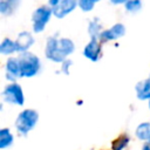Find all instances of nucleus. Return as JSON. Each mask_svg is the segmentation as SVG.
Wrapping results in <instances>:
<instances>
[{"label":"nucleus","instance_id":"21","mask_svg":"<svg viewBox=\"0 0 150 150\" xmlns=\"http://www.w3.org/2000/svg\"><path fill=\"white\" fill-rule=\"evenodd\" d=\"M129 0H110V2L115 4V5H120V4H127Z\"/></svg>","mask_w":150,"mask_h":150},{"label":"nucleus","instance_id":"4","mask_svg":"<svg viewBox=\"0 0 150 150\" xmlns=\"http://www.w3.org/2000/svg\"><path fill=\"white\" fill-rule=\"evenodd\" d=\"M53 14V11L48 6H41L36 8L33 13V30L35 33H40L45 29L46 25L48 23L50 15Z\"/></svg>","mask_w":150,"mask_h":150},{"label":"nucleus","instance_id":"17","mask_svg":"<svg viewBox=\"0 0 150 150\" xmlns=\"http://www.w3.org/2000/svg\"><path fill=\"white\" fill-rule=\"evenodd\" d=\"M130 138L127 135H121L111 143V150H124L129 144Z\"/></svg>","mask_w":150,"mask_h":150},{"label":"nucleus","instance_id":"23","mask_svg":"<svg viewBox=\"0 0 150 150\" xmlns=\"http://www.w3.org/2000/svg\"><path fill=\"white\" fill-rule=\"evenodd\" d=\"M149 109H150V101H149Z\"/></svg>","mask_w":150,"mask_h":150},{"label":"nucleus","instance_id":"5","mask_svg":"<svg viewBox=\"0 0 150 150\" xmlns=\"http://www.w3.org/2000/svg\"><path fill=\"white\" fill-rule=\"evenodd\" d=\"M49 5L53 11V14L56 18L62 19L63 16L73 12L79 5V2L77 0H49Z\"/></svg>","mask_w":150,"mask_h":150},{"label":"nucleus","instance_id":"22","mask_svg":"<svg viewBox=\"0 0 150 150\" xmlns=\"http://www.w3.org/2000/svg\"><path fill=\"white\" fill-rule=\"evenodd\" d=\"M142 150H150V144H145Z\"/></svg>","mask_w":150,"mask_h":150},{"label":"nucleus","instance_id":"24","mask_svg":"<svg viewBox=\"0 0 150 150\" xmlns=\"http://www.w3.org/2000/svg\"><path fill=\"white\" fill-rule=\"evenodd\" d=\"M149 79H150V77H149Z\"/></svg>","mask_w":150,"mask_h":150},{"label":"nucleus","instance_id":"15","mask_svg":"<svg viewBox=\"0 0 150 150\" xmlns=\"http://www.w3.org/2000/svg\"><path fill=\"white\" fill-rule=\"evenodd\" d=\"M88 32H89L91 39H97V38H100V35H101V33H102L103 30H102V26H101V23H100V20H98L97 18H95L93 21H90L89 27H88Z\"/></svg>","mask_w":150,"mask_h":150},{"label":"nucleus","instance_id":"9","mask_svg":"<svg viewBox=\"0 0 150 150\" xmlns=\"http://www.w3.org/2000/svg\"><path fill=\"white\" fill-rule=\"evenodd\" d=\"M6 75L7 79L11 81H15L19 77H22L21 75V68H20V63L19 60L15 57H11L7 60L6 63Z\"/></svg>","mask_w":150,"mask_h":150},{"label":"nucleus","instance_id":"10","mask_svg":"<svg viewBox=\"0 0 150 150\" xmlns=\"http://www.w3.org/2000/svg\"><path fill=\"white\" fill-rule=\"evenodd\" d=\"M33 43H34V38L32 36V34L28 33V32H21V33L18 35V39H16V41H15L16 52L25 53Z\"/></svg>","mask_w":150,"mask_h":150},{"label":"nucleus","instance_id":"2","mask_svg":"<svg viewBox=\"0 0 150 150\" xmlns=\"http://www.w3.org/2000/svg\"><path fill=\"white\" fill-rule=\"evenodd\" d=\"M38 121H39V114L35 110L25 109L18 115L16 121H15V128H16L18 132H20L21 135L25 136L30 130L34 129Z\"/></svg>","mask_w":150,"mask_h":150},{"label":"nucleus","instance_id":"7","mask_svg":"<svg viewBox=\"0 0 150 150\" xmlns=\"http://www.w3.org/2000/svg\"><path fill=\"white\" fill-rule=\"evenodd\" d=\"M125 34V27L122 23H115L112 27H110L109 29H105L101 33L100 35V40L105 42V41H111V40H116L118 38H122Z\"/></svg>","mask_w":150,"mask_h":150},{"label":"nucleus","instance_id":"18","mask_svg":"<svg viewBox=\"0 0 150 150\" xmlns=\"http://www.w3.org/2000/svg\"><path fill=\"white\" fill-rule=\"evenodd\" d=\"M100 0H77L79 2V6L80 8L83 11V12H89L94 8V6Z\"/></svg>","mask_w":150,"mask_h":150},{"label":"nucleus","instance_id":"6","mask_svg":"<svg viewBox=\"0 0 150 150\" xmlns=\"http://www.w3.org/2000/svg\"><path fill=\"white\" fill-rule=\"evenodd\" d=\"M2 97L7 103H11V104L22 105L25 102L22 88L18 83H9L8 86H6L2 93Z\"/></svg>","mask_w":150,"mask_h":150},{"label":"nucleus","instance_id":"8","mask_svg":"<svg viewBox=\"0 0 150 150\" xmlns=\"http://www.w3.org/2000/svg\"><path fill=\"white\" fill-rule=\"evenodd\" d=\"M83 55L91 60V61H97L101 56V45L97 41V39H91L87 46L83 49Z\"/></svg>","mask_w":150,"mask_h":150},{"label":"nucleus","instance_id":"3","mask_svg":"<svg viewBox=\"0 0 150 150\" xmlns=\"http://www.w3.org/2000/svg\"><path fill=\"white\" fill-rule=\"evenodd\" d=\"M20 68H21V75L25 77H32L36 75L40 70V60L38 56H35L32 53L25 52L21 53L18 57Z\"/></svg>","mask_w":150,"mask_h":150},{"label":"nucleus","instance_id":"20","mask_svg":"<svg viewBox=\"0 0 150 150\" xmlns=\"http://www.w3.org/2000/svg\"><path fill=\"white\" fill-rule=\"evenodd\" d=\"M70 66H71V61H70V60L63 61V62H62V67H61L62 71L66 73V74H69V68H70Z\"/></svg>","mask_w":150,"mask_h":150},{"label":"nucleus","instance_id":"11","mask_svg":"<svg viewBox=\"0 0 150 150\" xmlns=\"http://www.w3.org/2000/svg\"><path fill=\"white\" fill-rule=\"evenodd\" d=\"M136 93L139 100H149L150 101V79L141 81L136 84Z\"/></svg>","mask_w":150,"mask_h":150},{"label":"nucleus","instance_id":"12","mask_svg":"<svg viewBox=\"0 0 150 150\" xmlns=\"http://www.w3.org/2000/svg\"><path fill=\"white\" fill-rule=\"evenodd\" d=\"M136 136L138 139L145 142V144H150V123L143 122L136 129Z\"/></svg>","mask_w":150,"mask_h":150},{"label":"nucleus","instance_id":"13","mask_svg":"<svg viewBox=\"0 0 150 150\" xmlns=\"http://www.w3.org/2000/svg\"><path fill=\"white\" fill-rule=\"evenodd\" d=\"M20 5V0H1L0 1V12L4 15H11L15 12L18 6Z\"/></svg>","mask_w":150,"mask_h":150},{"label":"nucleus","instance_id":"14","mask_svg":"<svg viewBox=\"0 0 150 150\" xmlns=\"http://www.w3.org/2000/svg\"><path fill=\"white\" fill-rule=\"evenodd\" d=\"M13 141H14V137H13V134L11 132V130L7 128H2L0 130V148L6 149V148L11 146L13 144Z\"/></svg>","mask_w":150,"mask_h":150},{"label":"nucleus","instance_id":"16","mask_svg":"<svg viewBox=\"0 0 150 150\" xmlns=\"http://www.w3.org/2000/svg\"><path fill=\"white\" fill-rule=\"evenodd\" d=\"M0 52H1V54H5V55H9V54L16 52L15 41H13L11 39H5L0 45Z\"/></svg>","mask_w":150,"mask_h":150},{"label":"nucleus","instance_id":"1","mask_svg":"<svg viewBox=\"0 0 150 150\" xmlns=\"http://www.w3.org/2000/svg\"><path fill=\"white\" fill-rule=\"evenodd\" d=\"M75 49L74 42L67 38H49L46 43V56L54 62H63Z\"/></svg>","mask_w":150,"mask_h":150},{"label":"nucleus","instance_id":"19","mask_svg":"<svg viewBox=\"0 0 150 150\" xmlns=\"http://www.w3.org/2000/svg\"><path fill=\"white\" fill-rule=\"evenodd\" d=\"M125 8L128 12L136 13L142 8V2H141V0H129L125 4Z\"/></svg>","mask_w":150,"mask_h":150}]
</instances>
